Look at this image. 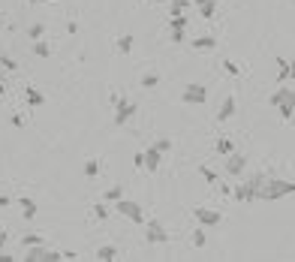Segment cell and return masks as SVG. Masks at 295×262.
Here are the masks:
<instances>
[{
	"label": "cell",
	"instance_id": "35",
	"mask_svg": "<svg viewBox=\"0 0 295 262\" xmlns=\"http://www.w3.org/2000/svg\"><path fill=\"white\" fill-rule=\"evenodd\" d=\"M184 39H187L184 27H175V30H172V42H184Z\"/></svg>",
	"mask_w": 295,
	"mask_h": 262
},
{
	"label": "cell",
	"instance_id": "39",
	"mask_svg": "<svg viewBox=\"0 0 295 262\" xmlns=\"http://www.w3.org/2000/svg\"><path fill=\"white\" fill-rule=\"evenodd\" d=\"M6 241H9V235H6V229H0V250H6Z\"/></svg>",
	"mask_w": 295,
	"mask_h": 262
},
{
	"label": "cell",
	"instance_id": "47",
	"mask_svg": "<svg viewBox=\"0 0 295 262\" xmlns=\"http://www.w3.org/2000/svg\"><path fill=\"white\" fill-rule=\"evenodd\" d=\"M0 30H3V12H0Z\"/></svg>",
	"mask_w": 295,
	"mask_h": 262
},
{
	"label": "cell",
	"instance_id": "8",
	"mask_svg": "<svg viewBox=\"0 0 295 262\" xmlns=\"http://www.w3.org/2000/svg\"><path fill=\"white\" fill-rule=\"evenodd\" d=\"M262 184H265V175H262V172H256V175H250V178L244 181V187H247V202H256Z\"/></svg>",
	"mask_w": 295,
	"mask_h": 262
},
{
	"label": "cell",
	"instance_id": "44",
	"mask_svg": "<svg viewBox=\"0 0 295 262\" xmlns=\"http://www.w3.org/2000/svg\"><path fill=\"white\" fill-rule=\"evenodd\" d=\"M30 6H42V3H48V0H27Z\"/></svg>",
	"mask_w": 295,
	"mask_h": 262
},
{
	"label": "cell",
	"instance_id": "36",
	"mask_svg": "<svg viewBox=\"0 0 295 262\" xmlns=\"http://www.w3.org/2000/svg\"><path fill=\"white\" fill-rule=\"evenodd\" d=\"M60 259H63V256H60L57 250H48V247H45V262H60Z\"/></svg>",
	"mask_w": 295,
	"mask_h": 262
},
{
	"label": "cell",
	"instance_id": "19",
	"mask_svg": "<svg viewBox=\"0 0 295 262\" xmlns=\"http://www.w3.org/2000/svg\"><path fill=\"white\" fill-rule=\"evenodd\" d=\"M187 24H190V15H184V12H178V15L169 18V27H172V30H175V27H184V30H187Z\"/></svg>",
	"mask_w": 295,
	"mask_h": 262
},
{
	"label": "cell",
	"instance_id": "34",
	"mask_svg": "<svg viewBox=\"0 0 295 262\" xmlns=\"http://www.w3.org/2000/svg\"><path fill=\"white\" fill-rule=\"evenodd\" d=\"M21 244H24V247H30V244H42V235H24Z\"/></svg>",
	"mask_w": 295,
	"mask_h": 262
},
{
	"label": "cell",
	"instance_id": "26",
	"mask_svg": "<svg viewBox=\"0 0 295 262\" xmlns=\"http://www.w3.org/2000/svg\"><path fill=\"white\" fill-rule=\"evenodd\" d=\"M232 151H235V145H232L229 139H220V142H217V154H223V157H226V154H232Z\"/></svg>",
	"mask_w": 295,
	"mask_h": 262
},
{
	"label": "cell",
	"instance_id": "7",
	"mask_svg": "<svg viewBox=\"0 0 295 262\" xmlns=\"http://www.w3.org/2000/svg\"><path fill=\"white\" fill-rule=\"evenodd\" d=\"M142 157H145V169H148V172H160V166H163V160H166V154H160L154 145H151V148H145V151H142Z\"/></svg>",
	"mask_w": 295,
	"mask_h": 262
},
{
	"label": "cell",
	"instance_id": "3",
	"mask_svg": "<svg viewBox=\"0 0 295 262\" xmlns=\"http://www.w3.org/2000/svg\"><path fill=\"white\" fill-rule=\"evenodd\" d=\"M145 241L148 244H169V232L160 220H145Z\"/></svg>",
	"mask_w": 295,
	"mask_h": 262
},
{
	"label": "cell",
	"instance_id": "15",
	"mask_svg": "<svg viewBox=\"0 0 295 262\" xmlns=\"http://www.w3.org/2000/svg\"><path fill=\"white\" fill-rule=\"evenodd\" d=\"M24 259L27 262H45V247H42V244H30Z\"/></svg>",
	"mask_w": 295,
	"mask_h": 262
},
{
	"label": "cell",
	"instance_id": "37",
	"mask_svg": "<svg viewBox=\"0 0 295 262\" xmlns=\"http://www.w3.org/2000/svg\"><path fill=\"white\" fill-rule=\"evenodd\" d=\"M172 9H190V0H169Z\"/></svg>",
	"mask_w": 295,
	"mask_h": 262
},
{
	"label": "cell",
	"instance_id": "38",
	"mask_svg": "<svg viewBox=\"0 0 295 262\" xmlns=\"http://www.w3.org/2000/svg\"><path fill=\"white\" fill-rule=\"evenodd\" d=\"M133 166H136V169H145V157H142V151L133 157Z\"/></svg>",
	"mask_w": 295,
	"mask_h": 262
},
{
	"label": "cell",
	"instance_id": "14",
	"mask_svg": "<svg viewBox=\"0 0 295 262\" xmlns=\"http://www.w3.org/2000/svg\"><path fill=\"white\" fill-rule=\"evenodd\" d=\"M96 259H103V262H115L118 259V247L115 244H103V247H96V253H93Z\"/></svg>",
	"mask_w": 295,
	"mask_h": 262
},
{
	"label": "cell",
	"instance_id": "27",
	"mask_svg": "<svg viewBox=\"0 0 295 262\" xmlns=\"http://www.w3.org/2000/svg\"><path fill=\"white\" fill-rule=\"evenodd\" d=\"M42 33H45L42 24H30V27H27V36H30V39H42Z\"/></svg>",
	"mask_w": 295,
	"mask_h": 262
},
{
	"label": "cell",
	"instance_id": "10",
	"mask_svg": "<svg viewBox=\"0 0 295 262\" xmlns=\"http://www.w3.org/2000/svg\"><path fill=\"white\" fill-rule=\"evenodd\" d=\"M280 103H295V94H292V88H289V81H286V88L280 84V88L271 94V106H280Z\"/></svg>",
	"mask_w": 295,
	"mask_h": 262
},
{
	"label": "cell",
	"instance_id": "13",
	"mask_svg": "<svg viewBox=\"0 0 295 262\" xmlns=\"http://www.w3.org/2000/svg\"><path fill=\"white\" fill-rule=\"evenodd\" d=\"M235 109H238V103H235V97L229 94V97L223 100V106H220V112H217V121H229V118L235 115Z\"/></svg>",
	"mask_w": 295,
	"mask_h": 262
},
{
	"label": "cell",
	"instance_id": "20",
	"mask_svg": "<svg viewBox=\"0 0 295 262\" xmlns=\"http://www.w3.org/2000/svg\"><path fill=\"white\" fill-rule=\"evenodd\" d=\"M133 39H136V36H130V33L121 36V39H118V51H121V54H130V51H133Z\"/></svg>",
	"mask_w": 295,
	"mask_h": 262
},
{
	"label": "cell",
	"instance_id": "21",
	"mask_svg": "<svg viewBox=\"0 0 295 262\" xmlns=\"http://www.w3.org/2000/svg\"><path fill=\"white\" fill-rule=\"evenodd\" d=\"M33 54H36V57H48V54H51V45L42 42V39H36V42H33Z\"/></svg>",
	"mask_w": 295,
	"mask_h": 262
},
{
	"label": "cell",
	"instance_id": "31",
	"mask_svg": "<svg viewBox=\"0 0 295 262\" xmlns=\"http://www.w3.org/2000/svg\"><path fill=\"white\" fill-rule=\"evenodd\" d=\"M154 148H157L160 154H169V151H172V142H169V139H157V142H154Z\"/></svg>",
	"mask_w": 295,
	"mask_h": 262
},
{
	"label": "cell",
	"instance_id": "33",
	"mask_svg": "<svg viewBox=\"0 0 295 262\" xmlns=\"http://www.w3.org/2000/svg\"><path fill=\"white\" fill-rule=\"evenodd\" d=\"M93 217L96 220H109V205H93Z\"/></svg>",
	"mask_w": 295,
	"mask_h": 262
},
{
	"label": "cell",
	"instance_id": "17",
	"mask_svg": "<svg viewBox=\"0 0 295 262\" xmlns=\"http://www.w3.org/2000/svg\"><path fill=\"white\" fill-rule=\"evenodd\" d=\"M21 214H24L27 220H33V217H36V202L24 196V199H21Z\"/></svg>",
	"mask_w": 295,
	"mask_h": 262
},
{
	"label": "cell",
	"instance_id": "43",
	"mask_svg": "<svg viewBox=\"0 0 295 262\" xmlns=\"http://www.w3.org/2000/svg\"><path fill=\"white\" fill-rule=\"evenodd\" d=\"M9 202H12V199H9V196H3V193H0V208H6V205H9Z\"/></svg>",
	"mask_w": 295,
	"mask_h": 262
},
{
	"label": "cell",
	"instance_id": "23",
	"mask_svg": "<svg viewBox=\"0 0 295 262\" xmlns=\"http://www.w3.org/2000/svg\"><path fill=\"white\" fill-rule=\"evenodd\" d=\"M121 196H124V187H121V184H115V187L106 190V202H118Z\"/></svg>",
	"mask_w": 295,
	"mask_h": 262
},
{
	"label": "cell",
	"instance_id": "16",
	"mask_svg": "<svg viewBox=\"0 0 295 262\" xmlns=\"http://www.w3.org/2000/svg\"><path fill=\"white\" fill-rule=\"evenodd\" d=\"M24 94H27V103H30L33 109H39V106L45 103V97H42V94H39L36 88H24Z\"/></svg>",
	"mask_w": 295,
	"mask_h": 262
},
{
	"label": "cell",
	"instance_id": "42",
	"mask_svg": "<svg viewBox=\"0 0 295 262\" xmlns=\"http://www.w3.org/2000/svg\"><path fill=\"white\" fill-rule=\"evenodd\" d=\"M12 259H15V256H9L6 250H0V262H12Z\"/></svg>",
	"mask_w": 295,
	"mask_h": 262
},
{
	"label": "cell",
	"instance_id": "46",
	"mask_svg": "<svg viewBox=\"0 0 295 262\" xmlns=\"http://www.w3.org/2000/svg\"><path fill=\"white\" fill-rule=\"evenodd\" d=\"M3 94H6V88H3V84H0V97H3Z\"/></svg>",
	"mask_w": 295,
	"mask_h": 262
},
{
	"label": "cell",
	"instance_id": "6",
	"mask_svg": "<svg viewBox=\"0 0 295 262\" xmlns=\"http://www.w3.org/2000/svg\"><path fill=\"white\" fill-rule=\"evenodd\" d=\"M244 169H247V157L244 154H226V172L232 175V178H238V175H244Z\"/></svg>",
	"mask_w": 295,
	"mask_h": 262
},
{
	"label": "cell",
	"instance_id": "30",
	"mask_svg": "<svg viewBox=\"0 0 295 262\" xmlns=\"http://www.w3.org/2000/svg\"><path fill=\"white\" fill-rule=\"evenodd\" d=\"M0 66H3V69H9V72H15V69H18V63H15L9 54H3V57H0Z\"/></svg>",
	"mask_w": 295,
	"mask_h": 262
},
{
	"label": "cell",
	"instance_id": "22",
	"mask_svg": "<svg viewBox=\"0 0 295 262\" xmlns=\"http://www.w3.org/2000/svg\"><path fill=\"white\" fill-rule=\"evenodd\" d=\"M277 112H280V118H283V121H292L295 103H280V106H277Z\"/></svg>",
	"mask_w": 295,
	"mask_h": 262
},
{
	"label": "cell",
	"instance_id": "18",
	"mask_svg": "<svg viewBox=\"0 0 295 262\" xmlns=\"http://www.w3.org/2000/svg\"><path fill=\"white\" fill-rule=\"evenodd\" d=\"M199 15H202L205 21H211V18L217 15V3H214V0H208V3H202V6H199Z\"/></svg>",
	"mask_w": 295,
	"mask_h": 262
},
{
	"label": "cell",
	"instance_id": "32",
	"mask_svg": "<svg viewBox=\"0 0 295 262\" xmlns=\"http://www.w3.org/2000/svg\"><path fill=\"white\" fill-rule=\"evenodd\" d=\"M199 175H202V178H205L208 184H217V175H214V172H211L208 166H199Z\"/></svg>",
	"mask_w": 295,
	"mask_h": 262
},
{
	"label": "cell",
	"instance_id": "2",
	"mask_svg": "<svg viewBox=\"0 0 295 262\" xmlns=\"http://www.w3.org/2000/svg\"><path fill=\"white\" fill-rule=\"evenodd\" d=\"M118 214L130 217V220H133V223H139V226L145 223V211H142V205H139V202H133V199H124V196H121V199H118Z\"/></svg>",
	"mask_w": 295,
	"mask_h": 262
},
{
	"label": "cell",
	"instance_id": "45",
	"mask_svg": "<svg viewBox=\"0 0 295 262\" xmlns=\"http://www.w3.org/2000/svg\"><path fill=\"white\" fill-rule=\"evenodd\" d=\"M190 3H196V6H202V3H208V0H190Z\"/></svg>",
	"mask_w": 295,
	"mask_h": 262
},
{
	"label": "cell",
	"instance_id": "40",
	"mask_svg": "<svg viewBox=\"0 0 295 262\" xmlns=\"http://www.w3.org/2000/svg\"><path fill=\"white\" fill-rule=\"evenodd\" d=\"M60 256H63V259H69V262H72V259H78V253H75V250H63Z\"/></svg>",
	"mask_w": 295,
	"mask_h": 262
},
{
	"label": "cell",
	"instance_id": "9",
	"mask_svg": "<svg viewBox=\"0 0 295 262\" xmlns=\"http://www.w3.org/2000/svg\"><path fill=\"white\" fill-rule=\"evenodd\" d=\"M136 112H139V106H136V103H127V106L115 109V127H124V124H127Z\"/></svg>",
	"mask_w": 295,
	"mask_h": 262
},
{
	"label": "cell",
	"instance_id": "28",
	"mask_svg": "<svg viewBox=\"0 0 295 262\" xmlns=\"http://www.w3.org/2000/svg\"><path fill=\"white\" fill-rule=\"evenodd\" d=\"M157 84H160V75H157V72H148V75L142 78V88H157Z\"/></svg>",
	"mask_w": 295,
	"mask_h": 262
},
{
	"label": "cell",
	"instance_id": "11",
	"mask_svg": "<svg viewBox=\"0 0 295 262\" xmlns=\"http://www.w3.org/2000/svg\"><path fill=\"white\" fill-rule=\"evenodd\" d=\"M190 45H193L196 51H214V48H217V39H214L211 33H205V36H196V39H190Z\"/></svg>",
	"mask_w": 295,
	"mask_h": 262
},
{
	"label": "cell",
	"instance_id": "25",
	"mask_svg": "<svg viewBox=\"0 0 295 262\" xmlns=\"http://www.w3.org/2000/svg\"><path fill=\"white\" fill-rule=\"evenodd\" d=\"M223 69H226L232 78H241V69H238V63H235V60H223Z\"/></svg>",
	"mask_w": 295,
	"mask_h": 262
},
{
	"label": "cell",
	"instance_id": "29",
	"mask_svg": "<svg viewBox=\"0 0 295 262\" xmlns=\"http://www.w3.org/2000/svg\"><path fill=\"white\" fill-rule=\"evenodd\" d=\"M205 244H208L205 229H196V232H193V247H205Z\"/></svg>",
	"mask_w": 295,
	"mask_h": 262
},
{
	"label": "cell",
	"instance_id": "41",
	"mask_svg": "<svg viewBox=\"0 0 295 262\" xmlns=\"http://www.w3.org/2000/svg\"><path fill=\"white\" fill-rule=\"evenodd\" d=\"M12 127H24V118L21 115H12Z\"/></svg>",
	"mask_w": 295,
	"mask_h": 262
},
{
	"label": "cell",
	"instance_id": "5",
	"mask_svg": "<svg viewBox=\"0 0 295 262\" xmlns=\"http://www.w3.org/2000/svg\"><path fill=\"white\" fill-rule=\"evenodd\" d=\"M193 217L205 226V229H214V226H220V211H211V208H193Z\"/></svg>",
	"mask_w": 295,
	"mask_h": 262
},
{
	"label": "cell",
	"instance_id": "24",
	"mask_svg": "<svg viewBox=\"0 0 295 262\" xmlns=\"http://www.w3.org/2000/svg\"><path fill=\"white\" fill-rule=\"evenodd\" d=\"M84 175L87 178H96L100 175V163L96 160H84Z\"/></svg>",
	"mask_w": 295,
	"mask_h": 262
},
{
	"label": "cell",
	"instance_id": "1",
	"mask_svg": "<svg viewBox=\"0 0 295 262\" xmlns=\"http://www.w3.org/2000/svg\"><path fill=\"white\" fill-rule=\"evenodd\" d=\"M295 193V184L286 181V178H265V184L259 187V196L256 202H277L283 196H292Z\"/></svg>",
	"mask_w": 295,
	"mask_h": 262
},
{
	"label": "cell",
	"instance_id": "12",
	"mask_svg": "<svg viewBox=\"0 0 295 262\" xmlns=\"http://www.w3.org/2000/svg\"><path fill=\"white\" fill-rule=\"evenodd\" d=\"M292 78V63L286 57H277V84H286Z\"/></svg>",
	"mask_w": 295,
	"mask_h": 262
},
{
	"label": "cell",
	"instance_id": "4",
	"mask_svg": "<svg viewBox=\"0 0 295 262\" xmlns=\"http://www.w3.org/2000/svg\"><path fill=\"white\" fill-rule=\"evenodd\" d=\"M181 97H184V103H190V106H205V100H208V88H205V84H187Z\"/></svg>",
	"mask_w": 295,
	"mask_h": 262
}]
</instances>
